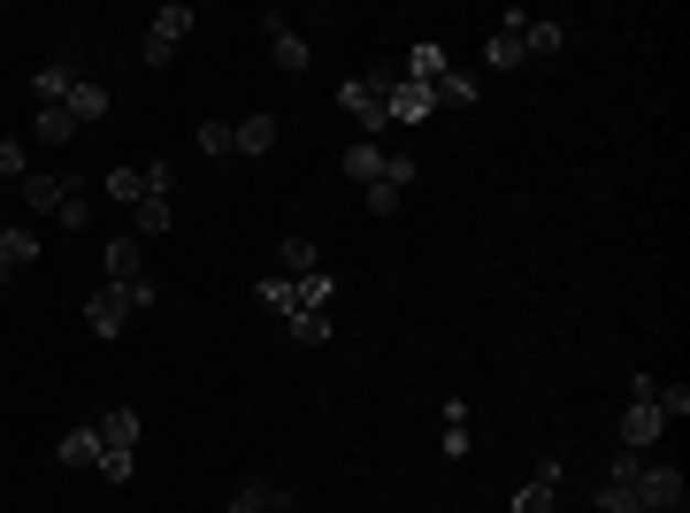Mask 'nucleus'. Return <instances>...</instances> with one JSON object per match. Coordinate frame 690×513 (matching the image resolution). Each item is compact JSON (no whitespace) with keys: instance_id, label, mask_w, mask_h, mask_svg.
Segmentation results:
<instances>
[{"instance_id":"cd10ccee","label":"nucleus","mask_w":690,"mask_h":513,"mask_svg":"<svg viewBox=\"0 0 690 513\" xmlns=\"http://www.w3.org/2000/svg\"><path fill=\"white\" fill-rule=\"evenodd\" d=\"M476 92H484V85H476L468 69H445V77H438V108H476Z\"/></svg>"},{"instance_id":"f8f14e48","label":"nucleus","mask_w":690,"mask_h":513,"mask_svg":"<svg viewBox=\"0 0 690 513\" xmlns=\"http://www.w3.org/2000/svg\"><path fill=\"white\" fill-rule=\"evenodd\" d=\"M552 491H560V460H537V476L515 491V506L507 513H552Z\"/></svg>"},{"instance_id":"4be33fe9","label":"nucleus","mask_w":690,"mask_h":513,"mask_svg":"<svg viewBox=\"0 0 690 513\" xmlns=\"http://www.w3.org/2000/svg\"><path fill=\"white\" fill-rule=\"evenodd\" d=\"M31 139H39V146H69V139H77V116H69V108H39Z\"/></svg>"},{"instance_id":"aec40b11","label":"nucleus","mask_w":690,"mask_h":513,"mask_svg":"<svg viewBox=\"0 0 690 513\" xmlns=\"http://www.w3.org/2000/svg\"><path fill=\"white\" fill-rule=\"evenodd\" d=\"M277 131H284L277 116H246V123H238V154H246V162H254V154H277Z\"/></svg>"},{"instance_id":"c85d7f7f","label":"nucleus","mask_w":690,"mask_h":513,"mask_svg":"<svg viewBox=\"0 0 690 513\" xmlns=\"http://www.w3.org/2000/svg\"><path fill=\"white\" fill-rule=\"evenodd\" d=\"M269 54H277V69H308V39L284 23V31H269Z\"/></svg>"},{"instance_id":"a878e982","label":"nucleus","mask_w":690,"mask_h":513,"mask_svg":"<svg viewBox=\"0 0 690 513\" xmlns=\"http://www.w3.org/2000/svg\"><path fill=\"white\" fill-rule=\"evenodd\" d=\"M560 46H568V23H537V15L521 23V54H560Z\"/></svg>"},{"instance_id":"c756f323","label":"nucleus","mask_w":690,"mask_h":513,"mask_svg":"<svg viewBox=\"0 0 690 513\" xmlns=\"http://www.w3.org/2000/svg\"><path fill=\"white\" fill-rule=\"evenodd\" d=\"M108 199L116 207H139L147 199V170H108Z\"/></svg>"},{"instance_id":"f704fd0d","label":"nucleus","mask_w":690,"mask_h":513,"mask_svg":"<svg viewBox=\"0 0 690 513\" xmlns=\"http://www.w3.org/2000/svg\"><path fill=\"white\" fill-rule=\"evenodd\" d=\"M637 476H645V452H614V476L606 483H637Z\"/></svg>"},{"instance_id":"423d86ee","label":"nucleus","mask_w":690,"mask_h":513,"mask_svg":"<svg viewBox=\"0 0 690 513\" xmlns=\"http://www.w3.org/2000/svg\"><path fill=\"white\" fill-rule=\"evenodd\" d=\"M414 176H422V162H414V154H391V162H384V176L368 184V215H399V207H407V192H414Z\"/></svg>"},{"instance_id":"7c9ffc66","label":"nucleus","mask_w":690,"mask_h":513,"mask_svg":"<svg viewBox=\"0 0 690 513\" xmlns=\"http://www.w3.org/2000/svg\"><path fill=\"white\" fill-rule=\"evenodd\" d=\"M599 513H645L637 506V483H599Z\"/></svg>"},{"instance_id":"20e7f679","label":"nucleus","mask_w":690,"mask_h":513,"mask_svg":"<svg viewBox=\"0 0 690 513\" xmlns=\"http://www.w3.org/2000/svg\"><path fill=\"white\" fill-rule=\"evenodd\" d=\"M184 39H192V8H184V0H170V8L154 15V31H147V46H139V62H147V69H170V62H176V46H184Z\"/></svg>"},{"instance_id":"dca6fc26","label":"nucleus","mask_w":690,"mask_h":513,"mask_svg":"<svg viewBox=\"0 0 690 513\" xmlns=\"http://www.w3.org/2000/svg\"><path fill=\"white\" fill-rule=\"evenodd\" d=\"M39 261V230H23V222H8L0 230V276H15V269H31Z\"/></svg>"},{"instance_id":"9d476101","label":"nucleus","mask_w":690,"mask_h":513,"mask_svg":"<svg viewBox=\"0 0 690 513\" xmlns=\"http://www.w3.org/2000/svg\"><path fill=\"white\" fill-rule=\"evenodd\" d=\"M445 69H453V62H445V46H438V39H422V46H407V54H399V77H407V85H438Z\"/></svg>"},{"instance_id":"7ed1b4c3","label":"nucleus","mask_w":690,"mask_h":513,"mask_svg":"<svg viewBox=\"0 0 690 513\" xmlns=\"http://www.w3.org/2000/svg\"><path fill=\"white\" fill-rule=\"evenodd\" d=\"M254 299H261L269 315H284V323H292V315H308V307H331V299H338V284H331V269H323V276H308V284H292V276H261V292H254Z\"/></svg>"},{"instance_id":"0eeeda50","label":"nucleus","mask_w":690,"mask_h":513,"mask_svg":"<svg viewBox=\"0 0 690 513\" xmlns=\"http://www.w3.org/2000/svg\"><path fill=\"white\" fill-rule=\"evenodd\" d=\"M637 506H645V513H683L690 506V483L676 476V468H653V460H645V476H637Z\"/></svg>"},{"instance_id":"412c9836","label":"nucleus","mask_w":690,"mask_h":513,"mask_svg":"<svg viewBox=\"0 0 690 513\" xmlns=\"http://www.w3.org/2000/svg\"><path fill=\"white\" fill-rule=\"evenodd\" d=\"M284 330H292L300 345H331V338H338V315H331V307H308V315H292Z\"/></svg>"},{"instance_id":"473e14b6","label":"nucleus","mask_w":690,"mask_h":513,"mask_svg":"<svg viewBox=\"0 0 690 513\" xmlns=\"http://www.w3.org/2000/svg\"><path fill=\"white\" fill-rule=\"evenodd\" d=\"M653 399H660V414H668V422H683V414H690V391H683V383H660Z\"/></svg>"},{"instance_id":"9b49d317","label":"nucleus","mask_w":690,"mask_h":513,"mask_svg":"<svg viewBox=\"0 0 690 513\" xmlns=\"http://www.w3.org/2000/svg\"><path fill=\"white\" fill-rule=\"evenodd\" d=\"M438 116V85H391V123H430Z\"/></svg>"},{"instance_id":"72a5a7b5","label":"nucleus","mask_w":690,"mask_h":513,"mask_svg":"<svg viewBox=\"0 0 690 513\" xmlns=\"http://www.w3.org/2000/svg\"><path fill=\"white\" fill-rule=\"evenodd\" d=\"M116 292H123L131 307H154V299H162V292H154V276H131V284H116Z\"/></svg>"},{"instance_id":"2f4dec72","label":"nucleus","mask_w":690,"mask_h":513,"mask_svg":"<svg viewBox=\"0 0 690 513\" xmlns=\"http://www.w3.org/2000/svg\"><path fill=\"white\" fill-rule=\"evenodd\" d=\"M100 476H108V483H131V476H139V452H100Z\"/></svg>"},{"instance_id":"a211bd4d","label":"nucleus","mask_w":690,"mask_h":513,"mask_svg":"<svg viewBox=\"0 0 690 513\" xmlns=\"http://www.w3.org/2000/svg\"><path fill=\"white\" fill-rule=\"evenodd\" d=\"M277 261H284V276H292V284L323 276V253H315V238H284V245H277Z\"/></svg>"},{"instance_id":"393cba45","label":"nucleus","mask_w":690,"mask_h":513,"mask_svg":"<svg viewBox=\"0 0 690 513\" xmlns=\"http://www.w3.org/2000/svg\"><path fill=\"white\" fill-rule=\"evenodd\" d=\"M230 513H292V499H284L277 483H246V491L230 499Z\"/></svg>"},{"instance_id":"bb28decb","label":"nucleus","mask_w":690,"mask_h":513,"mask_svg":"<svg viewBox=\"0 0 690 513\" xmlns=\"http://www.w3.org/2000/svg\"><path fill=\"white\" fill-rule=\"evenodd\" d=\"M69 85H77V69H39V77H31V100H39V108H62Z\"/></svg>"},{"instance_id":"ddd939ff","label":"nucleus","mask_w":690,"mask_h":513,"mask_svg":"<svg viewBox=\"0 0 690 513\" xmlns=\"http://www.w3.org/2000/svg\"><path fill=\"white\" fill-rule=\"evenodd\" d=\"M93 429H100V452H139V414L131 406H108Z\"/></svg>"},{"instance_id":"f03ea898","label":"nucleus","mask_w":690,"mask_h":513,"mask_svg":"<svg viewBox=\"0 0 690 513\" xmlns=\"http://www.w3.org/2000/svg\"><path fill=\"white\" fill-rule=\"evenodd\" d=\"M660 375H629V406H622V452H653L660 445V429H668V414H660Z\"/></svg>"},{"instance_id":"6e6552de","label":"nucleus","mask_w":690,"mask_h":513,"mask_svg":"<svg viewBox=\"0 0 690 513\" xmlns=\"http://www.w3.org/2000/svg\"><path fill=\"white\" fill-rule=\"evenodd\" d=\"M131 315H139V307H131L116 284H100V292L85 299V330H93V338H123V323H131Z\"/></svg>"},{"instance_id":"c9c22d12","label":"nucleus","mask_w":690,"mask_h":513,"mask_svg":"<svg viewBox=\"0 0 690 513\" xmlns=\"http://www.w3.org/2000/svg\"><path fill=\"white\" fill-rule=\"evenodd\" d=\"M445 460H468V422H445Z\"/></svg>"},{"instance_id":"4468645a","label":"nucleus","mask_w":690,"mask_h":513,"mask_svg":"<svg viewBox=\"0 0 690 513\" xmlns=\"http://www.w3.org/2000/svg\"><path fill=\"white\" fill-rule=\"evenodd\" d=\"M384 162H391V146H384V139H360V146H345V154H338V170L353 176V184H376V176H384Z\"/></svg>"},{"instance_id":"2eb2a0df","label":"nucleus","mask_w":690,"mask_h":513,"mask_svg":"<svg viewBox=\"0 0 690 513\" xmlns=\"http://www.w3.org/2000/svg\"><path fill=\"white\" fill-rule=\"evenodd\" d=\"M100 261H108V284H131V276H147V261H139V238H131V230H116Z\"/></svg>"},{"instance_id":"e433bc0d","label":"nucleus","mask_w":690,"mask_h":513,"mask_svg":"<svg viewBox=\"0 0 690 513\" xmlns=\"http://www.w3.org/2000/svg\"><path fill=\"white\" fill-rule=\"evenodd\" d=\"M0 176H15V184L31 176V162H23V146H0Z\"/></svg>"},{"instance_id":"39448f33","label":"nucleus","mask_w":690,"mask_h":513,"mask_svg":"<svg viewBox=\"0 0 690 513\" xmlns=\"http://www.w3.org/2000/svg\"><path fill=\"white\" fill-rule=\"evenodd\" d=\"M338 108L360 123V131H368V139H384V131H391V100H384L368 77H345V85H338Z\"/></svg>"},{"instance_id":"f257e3e1","label":"nucleus","mask_w":690,"mask_h":513,"mask_svg":"<svg viewBox=\"0 0 690 513\" xmlns=\"http://www.w3.org/2000/svg\"><path fill=\"white\" fill-rule=\"evenodd\" d=\"M15 192H23V207L62 215V230H85V222H93V207H85V176H46V170H31Z\"/></svg>"},{"instance_id":"b1692460","label":"nucleus","mask_w":690,"mask_h":513,"mask_svg":"<svg viewBox=\"0 0 690 513\" xmlns=\"http://www.w3.org/2000/svg\"><path fill=\"white\" fill-rule=\"evenodd\" d=\"M62 468H100V429H93V422L62 437Z\"/></svg>"},{"instance_id":"1a4fd4ad","label":"nucleus","mask_w":690,"mask_h":513,"mask_svg":"<svg viewBox=\"0 0 690 513\" xmlns=\"http://www.w3.org/2000/svg\"><path fill=\"white\" fill-rule=\"evenodd\" d=\"M521 23H529V8H507V15L492 23V46H484L492 69H521V62H529V54H521Z\"/></svg>"},{"instance_id":"5701e85b","label":"nucleus","mask_w":690,"mask_h":513,"mask_svg":"<svg viewBox=\"0 0 690 513\" xmlns=\"http://www.w3.org/2000/svg\"><path fill=\"white\" fill-rule=\"evenodd\" d=\"M192 146H200L207 162H230V154H238V123H200V131H192Z\"/></svg>"},{"instance_id":"6ab92c4d","label":"nucleus","mask_w":690,"mask_h":513,"mask_svg":"<svg viewBox=\"0 0 690 513\" xmlns=\"http://www.w3.org/2000/svg\"><path fill=\"white\" fill-rule=\"evenodd\" d=\"M62 108H69V116H77V131H85V123H100V116H108V85H85V77H77Z\"/></svg>"},{"instance_id":"f3484780","label":"nucleus","mask_w":690,"mask_h":513,"mask_svg":"<svg viewBox=\"0 0 690 513\" xmlns=\"http://www.w3.org/2000/svg\"><path fill=\"white\" fill-rule=\"evenodd\" d=\"M170 222H176V199H170V192H147V199L131 207V230H139V238H162Z\"/></svg>"},{"instance_id":"4c0bfd02","label":"nucleus","mask_w":690,"mask_h":513,"mask_svg":"<svg viewBox=\"0 0 690 513\" xmlns=\"http://www.w3.org/2000/svg\"><path fill=\"white\" fill-rule=\"evenodd\" d=\"M0 284H8V276H0Z\"/></svg>"}]
</instances>
